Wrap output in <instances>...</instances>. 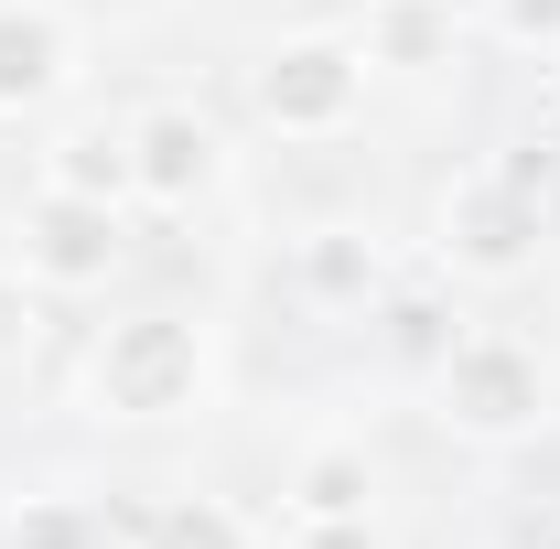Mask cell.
Segmentation results:
<instances>
[{
    "label": "cell",
    "instance_id": "8992f818",
    "mask_svg": "<svg viewBox=\"0 0 560 549\" xmlns=\"http://www.w3.org/2000/svg\"><path fill=\"white\" fill-rule=\"evenodd\" d=\"M215 184H226V130H215L195 97H151V108H130V195L162 215L206 206Z\"/></svg>",
    "mask_w": 560,
    "mask_h": 549
},
{
    "label": "cell",
    "instance_id": "3957f363",
    "mask_svg": "<svg viewBox=\"0 0 560 549\" xmlns=\"http://www.w3.org/2000/svg\"><path fill=\"white\" fill-rule=\"evenodd\" d=\"M366 44L355 33H280L248 66V119L280 140H346L366 119Z\"/></svg>",
    "mask_w": 560,
    "mask_h": 549
},
{
    "label": "cell",
    "instance_id": "7c38bea8",
    "mask_svg": "<svg viewBox=\"0 0 560 549\" xmlns=\"http://www.w3.org/2000/svg\"><path fill=\"white\" fill-rule=\"evenodd\" d=\"M377 344H388L410 377H431V366L464 344V313H453V291H431V280H410V291H377Z\"/></svg>",
    "mask_w": 560,
    "mask_h": 549
},
{
    "label": "cell",
    "instance_id": "30bf717a",
    "mask_svg": "<svg viewBox=\"0 0 560 549\" xmlns=\"http://www.w3.org/2000/svg\"><path fill=\"white\" fill-rule=\"evenodd\" d=\"M44 184L97 195V206H140V195H130V119H75V130H55Z\"/></svg>",
    "mask_w": 560,
    "mask_h": 549
},
{
    "label": "cell",
    "instance_id": "e0dca14e",
    "mask_svg": "<svg viewBox=\"0 0 560 549\" xmlns=\"http://www.w3.org/2000/svg\"><path fill=\"white\" fill-rule=\"evenodd\" d=\"M291 549H377V528H366V517H302Z\"/></svg>",
    "mask_w": 560,
    "mask_h": 549
},
{
    "label": "cell",
    "instance_id": "5bb4252c",
    "mask_svg": "<svg viewBox=\"0 0 560 549\" xmlns=\"http://www.w3.org/2000/svg\"><path fill=\"white\" fill-rule=\"evenodd\" d=\"M0 549H108V528H97L86 495H22L0 517Z\"/></svg>",
    "mask_w": 560,
    "mask_h": 549
},
{
    "label": "cell",
    "instance_id": "9a60e30c",
    "mask_svg": "<svg viewBox=\"0 0 560 549\" xmlns=\"http://www.w3.org/2000/svg\"><path fill=\"white\" fill-rule=\"evenodd\" d=\"M486 33L517 55H560V0H486Z\"/></svg>",
    "mask_w": 560,
    "mask_h": 549
},
{
    "label": "cell",
    "instance_id": "5b68a950",
    "mask_svg": "<svg viewBox=\"0 0 560 549\" xmlns=\"http://www.w3.org/2000/svg\"><path fill=\"white\" fill-rule=\"evenodd\" d=\"M119 259H130V206L33 184V206L11 215V270L33 280V291H108Z\"/></svg>",
    "mask_w": 560,
    "mask_h": 549
},
{
    "label": "cell",
    "instance_id": "4fadbf2b",
    "mask_svg": "<svg viewBox=\"0 0 560 549\" xmlns=\"http://www.w3.org/2000/svg\"><path fill=\"white\" fill-rule=\"evenodd\" d=\"M140 549H259V528L226 506V495H162L140 517Z\"/></svg>",
    "mask_w": 560,
    "mask_h": 549
},
{
    "label": "cell",
    "instance_id": "6da1fadb",
    "mask_svg": "<svg viewBox=\"0 0 560 549\" xmlns=\"http://www.w3.org/2000/svg\"><path fill=\"white\" fill-rule=\"evenodd\" d=\"M86 410L119 420V431H162V420H195L215 388V344L206 324H184V313H119V324H97L86 335Z\"/></svg>",
    "mask_w": 560,
    "mask_h": 549
},
{
    "label": "cell",
    "instance_id": "7a4b0ae2",
    "mask_svg": "<svg viewBox=\"0 0 560 549\" xmlns=\"http://www.w3.org/2000/svg\"><path fill=\"white\" fill-rule=\"evenodd\" d=\"M431 420L453 431V442H528L539 420H550V366H539V344L506 335V324H464V344L431 366Z\"/></svg>",
    "mask_w": 560,
    "mask_h": 549
},
{
    "label": "cell",
    "instance_id": "2e32d148",
    "mask_svg": "<svg viewBox=\"0 0 560 549\" xmlns=\"http://www.w3.org/2000/svg\"><path fill=\"white\" fill-rule=\"evenodd\" d=\"M33 335H44V291H33L22 270H0V366L33 355Z\"/></svg>",
    "mask_w": 560,
    "mask_h": 549
},
{
    "label": "cell",
    "instance_id": "52a82bcc",
    "mask_svg": "<svg viewBox=\"0 0 560 549\" xmlns=\"http://www.w3.org/2000/svg\"><path fill=\"white\" fill-rule=\"evenodd\" d=\"M75 86V22L55 0H0V119H44Z\"/></svg>",
    "mask_w": 560,
    "mask_h": 549
},
{
    "label": "cell",
    "instance_id": "277c9868",
    "mask_svg": "<svg viewBox=\"0 0 560 549\" xmlns=\"http://www.w3.org/2000/svg\"><path fill=\"white\" fill-rule=\"evenodd\" d=\"M539 237H550V215H539V195H528L506 162L464 173V184L442 195V215H431V259H442V280H486V291L539 270Z\"/></svg>",
    "mask_w": 560,
    "mask_h": 549
},
{
    "label": "cell",
    "instance_id": "ba28073f",
    "mask_svg": "<svg viewBox=\"0 0 560 549\" xmlns=\"http://www.w3.org/2000/svg\"><path fill=\"white\" fill-rule=\"evenodd\" d=\"M291 280H302V302H324V313H366V302L388 291V259H377L366 226H313L302 259H291Z\"/></svg>",
    "mask_w": 560,
    "mask_h": 549
},
{
    "label": "cell",
    "instance_id": "9c48e42d",
    "mask_svg": "<svg viewBox=\"0 0 560 549\" xmlns=\"http://www.w3.org/2000/svg\"><path fill=\"white\" fill-rule=\"evenodd\" d=\"M453 33H464V0H366V22H355V44H366V66H453Z\"/></svg>",
    "mask_w": 560,
    "mask_h": 549
},
{
    "label": "cell",
    "instance_id": "8fae6325",
    "mask_svg": "<svg viewBox=\"0 0 560 549\" xmlns=\"http://www.w3.org/2000/svg\"><path fill=\"white\" fill-rule=\"evenodd\" d=\"M280 495H291V528H302V517H366V506H377V453H366V442H313Z\"/></svg>",
    "mask_w": 560,
    "mask_h": 549
}]
</instances>
